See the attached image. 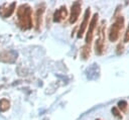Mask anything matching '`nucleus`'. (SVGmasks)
Listing matches in <instances>:
<instances>
[{"label": "nucleus", "mask_w": 129, "mask_h": 120, "mask_svg": "<svg viewBox=\"0 0 129 120\" xmlns=\"http://www.w3.org/2000/svg\"><path fill=\"white\" fill-rule=\"evenodd\" d=\"M90 14H91V10H90V8H87V10L85 12V15H84L83 22L81 23V26H80L79 31H78V37L79 38H81L84 35L87 27L89 26V17H90Z\"/></svg>", "instance_id": "nucleus-10"}, {"label": "nucleus", "mask_w": 129, "mask_h": 120, "mask_svg": "<svg viewBox=\"0 0 129 120\" xmlns=\"http://www.w3.org/2000/svg\"><path fill=\"white\" fill-rule=\"evenodd\" d=\"M15 6H16V3L15 2H12L10 4H3L1 7H0V15L4 18H7L9 16H11L14 12V9H15Z\"/></svg>", "instance_id": "nucleus-7"}, {"label": "nucleus", "mask_w": 129, "mask_h": 120, "mask_svg": "<svg viewBox=\"0 0 129 120\" xmlns=\"http://www.w3.org/2000/svg\"><path fill=\"white\" fill-rule=\"evenodd\" d=\"M68 16V10L66 5L60 6L59 8H57L54 13H53V21L54 22H61L62 20H64Z\"/></svg>", "instance_id": "nucleus-9"}, {"label": "nucleus", "mask_w": 129, "mask_h": 120, "mask_svg": "<svg viewBox=\"0 0 129 120\" xmlns=\"http://www.w3.org/2000/svg\"><path fill=\"white\" fill-rule=\"evenodd\" d=\"M90 52H91V47L90 46H87V45H84L81 49V55L84 59H87L89 56H90Z\"/></svg>", "instance_id": "nucleus-12"}, {"label": "nucleus", "mask_w": 129, "mask_h": 120, "mask_svg": "<svg viewBox=\"0 0 129 120\" xmlns=\"http://www.w3.org/2000/svg\"><path fill=\"white\" fill-rule=\"evenodd\" d=\"M129 41V25H128V28L124 34V42H128Z\"/></svg>", "instance_id": "nucleus-15"}, {"label": "nucleus", "mask_w": 129, "mask_h": 120, "mask_svg": "<svg viewBox=\"0 0 129 120\" xmlns=\"http://www.w3.org/2000/svg\"><path fill=\"white\" fill-rule=\"evenodd\" d=\"M98 24V14L95 13L89 23V26H88V31H87V34H86V43L85 45L87 46H91V42L93 40V35H94V30L96 28Z\"/></svg>", "instance_id": "nucleus-4"}, {"label": "nucleus", "mask_w": 129, "mask_h": 120, "mask_svg": "<svg viewBox=\"0 0 129 120\" xmlns=\"http://www.w3.org/2000/svg\"><path fill=\"white\" fill-rule=\"evenodd\" d=\"M9 107H10V102H9L7 99L3 98V99L0 100V110H1L2 112L7 111V110L9 109Z\"/></svg>", "instance_id": "nucleus-11"}, {"label": "nucleus", "mask_w": 129, "mask_h": 120, "mask_svg": "<svg viewBox=\"0 0 129 120\" xmlns=\"http://www.w3.org/2000/svg\"><path fill=\"white\" fill-rule=\"evenodd\" d=\"M17 22L22 30L32 28V10L28 4H21L17 9Z\"/></svg>", "instance_id": "nucleus-1"}, {"label": "nucleus", "mask_w": 129, "mask_h": 120, "mask_svg": "<svg viewBox=\"0 0 129 120\" xmlns=\"http://www.w3.org/2000/svg\"><path fill=\"white\" fill-rule=\"evenodd\" d=\"M82 9V3L79 1H76L72 4L71 7V14H70V23H76L80 17Z\"/></svg>", "instance_id": "nucleus-5"}, {"label": "nucleus", "mask_w": 129, "mask_h": 120, "mask_svg": "<svg viewBox=\"0 0 129 120\" xmlns=\"http://www.w3.org/2000/svg\"><path fill=\"white\" fill-rule=\"evenodd\" d=\"M105 21L103 20L98 27V37L95 42V52L97 54H102L104 52V42H105Z\"/></svg>", "instance_id": "nucleus-3"}, {"label": "nucleus", "mask_w": 129, "mask_h": 120, "mask_svg": "<svg viewBox=\"0 0 129 120\" xmlns=\"http://www.w3.org/2000/svg\"><path fill=\"white\" fill-rule=\"evenodd\" d=\"M127 106H128V104H127V102L124 101V100H121V101L118 102V108L121 109V111H123V112H126Z\"/></svg>", "instance_id": "nucleus-13"}, {"label": "nucleus", "mask_w": 129, "mask_h": 120, "mask_svg": "<svg viewBox=\"0 0 129 120\" xmlns=\"http://www.w3.org/2000/svg\"><path fill=\"white\" fill-rule=\"evenodd\" d=\"M123 48H124V47H123V44H119L118 47H117V49H118V50H117V53H118V54L122 53V52H123Z\"/></svg>", "instance_id": "nucleus-16"}, {"label": "nucleus", "mask_w": 129, "mask_h": 120, "mask_svg": "<svg viewBox=\"0 0 129 120\" xmlns=\"http://www.w3.org/2000/svg\"><path fill=\"white\" fill-rule=\"evenodd\" d=\"M17 58V52L11 49H5L0 52V62L3 63H14Z\"/></svg>", "instance_id": "nucleus-6"}, {"label": "nucleus", "mask_w": 129, "mask_h": 120, "mask_svg": "<svg viewBox=\"0 0 129 120\" xmlns=\"http://www.w3.org/2000/svg\"><path fill=\"white\" fill-rule=\"evenodd\" d=\"M124 27V17L123 16H118L116 17L115 21L111 24V26L109 27L108 30V38L110 41L114 42L116 41L119 36H120V32Z\"/></svg>", "instance_id": "nucleus-2"}, {"label": "nucleus", "mask_w": 129, "mask_h": 120, "mask_svg": "<svg viewBox=\"0 0 129 120\" xmlns=\"http://www.w3.org/2000/svg\"><path fill=\"white\" fill-rule=\"evenodd\" d=\"M45 10V4L42 3L40 6L37 7L35 11V29L39 30L41 24H42V19H43V13Z\"/></svg>", "instance_id": "nucleus-8"}, {"label": "nucleus", "mask_w": 129, "mask_h": 120, "mask_svg": "<svg viewBox=\"0 0 129 120\" xmlns=\"http://www.w3.org/2000/svg\"><path fill=\"white\" fill-rule=\"evenodd\" d=\"M112 113L114 114V116H115V117H117V118H119V119H122L121 112L118 110V108H117V107H113V108H112Z\"/></svg>", "instance_id": "nucleus-14"}, {"label": "nucleus", "mask_w": 129, "mask_h": 120, "mask_svg": "<svg viewBox=\"0 0 129 120\" xmlns=\"http://www.w3.org/2000/svg\"><path fill=\"white\" fill-rule=\"evenodd\" d=\"M97 120H100V119H97Z\"/></svg>", "instance_id": "nucleus-17"}]
</instances>
